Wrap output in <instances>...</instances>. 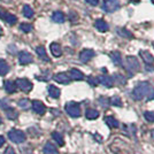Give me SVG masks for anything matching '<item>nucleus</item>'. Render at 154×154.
<instances>
[{"label": "nucleus", "mask_w": 154, "mask_h": 154, "mask_svg": "<svg viewBox=\"0 0 154 154\" xmlns=\"http://www.w3.org/2000/svg\"><path fill=\"white\" fill-rule=\"evenodd\" d=\"M132 97L135 100H151L154 98V89L148 82H141L132 91Z\"/></svg>", "instance_id": "nucleus-1"}, {"label": "nucleus", "mask_w": 154, "mask_h": 154, "mask_svg": "<svg viewBox=\"0 0 154 154\" xmlns=\"http://www.w3.org/2000/svg\"><path fill=\"white\" fill-rule=\"evenodd\" d=\"M125 67H127V70L129 71L130 75H135L136 72H138L139 69H140L139 62H138V60L135 57H127Z\"/></svg>", "instance_id": "nucleus-2"}, {"label": "nucleus", "mask_w": 154, "mask_h": 154, "mask_svg": "<svg viewBox=\"0 0 154 154\" xmlns=\"http://www.w3.org/2000/svg\"><path fill=\"white\" fill-rule=\"evenodd\" d=\"M8 138L13 143H16V144H20V143H23L26 140V135L23 131L21 130H17V129H13L8 132Z\"/></svg>", "instance_id": "nucleus-3"}, {"label": "nucleus", "mask_w": 154, "mask_h": 154, "mask_svg": "<svg viewBox=\"0 0 154 154\" xmlns=\"http://www.w3.org/2000/svg\"><path fill=\"white\" fill-rule=\"evenodd\" d=\"M121 6L119 0H103V9L106 13H114Z\"/></svg>", "instance_id": "nucleus-4"}, {"label": "nucleus", "mask_w": 154, "mask_h": 154, "mask_svg": "<svg viewBox=\"0 0 154 154\" xmlns=\"http://www.w3.org/2000/svg\"><path fill=\"white\" fill-rule=\"evenodd\" d=\"M66 112L68 113V115L71 117H79L81 116V108H79V105L77 103H68L66 105Z\"/></svg>", "instance_id": "nucleus-5"}, {"label": "nucleus", "mask_w": 154, "mask_h": 154, "mask_svg": "<svg viewBox=\"0 0 154 154\" xmlns=\"http://www.w3.org/2000/svg\"><path fill=\"white\" fill-rule=\"evenodd\" d=\"M15 84H16V86L19 88L20 90L26 92V93H28V92H30L32 90V83L30 81L26 79V78H20L15 82Z\"/></svg>", "instance_id": "nucleus-6"}, {"label": "nucleus", "mask_w": 154, "mask_h": 154, "mask_svg": "<svg viewBox=\"0 0 154 154\" xmlns=\"http://www.w3.org/2000/svg\"><path fill=\"white\" fill-rule=\"evenodd\" d=\"M31 107L37 114H39V115H44V114H45L46 107L42 101H39V100H33L31 103Z\"/></svg>", "instance_id": "nucleus-7"}, {"label": "nucleus", "mask_w": 154, "mask_h": 154, "mask_svg": "<svg viewBox=\"0 0 154 154\" xmlns=\"http://www.w3.org/2000/svg\"><path fill=\"white\" fill-rule=\"evenodd\" d=\"M94 51H92L90 48H86V50H83V51L81 52V54H79V59H81V61L83 62V63H86V62H89L91 59L94 57Z\"/></svg>", "instance_id": "nucleus-8"}, {"label": "nucleus", "mask_w": 154, "mask_h": 154, "mask_svg": "<svg viewBox=\"0 0 154 154\" xmlns=\"http://www.w3.org/2000/svg\"><path fill=\"white\" fill-rule=\"evenodd\" d=\"M33 61V58L30 53L28 52H20L19 54V62L21 64H29Z\"/></svg>", "instance_id": "nucleus-9"}, {"label": "nucleus", "mask_w": 154, "mask_h": 154, "mask_svg": "<svg viewBox=\"0 0 154 154\" xmlns=\"http://www.w3.org/2000/svg\"><path fill=\"white\" fill-rule=\"evenodd\" d=\"M139 55L141 57L143 61L146 63V66H149V64L154 63V57L149 53L148 51H140L139 52Z\"/></svg>", "instance_id": "nucleus-10"}, {"label": "nucleus", "mask_w": 154, "mask_h": 154, "mask_svg": "<svg viewBox=\"0 0 154 154\" xmlns=\"http://www.w3.org/2000/svg\"><path fill=\"white\" fill-rule=\"evenodd\" d=\"M98 81H99V83L103 84V86H106V88H112L113 84H114V79L110 76H108V75L99 76L98 77Z\"/></svg>", "instance_id": "nucleus-11"}, {"label": "nucleus", "mask_w": 154, "mask_h": 154, "mask_svg": "<svg viewBox=\"0 0 154 154\" xmlns=\"http://www.w3.org/2000/svg\"><path fill=\"white\" fill-rule=\"evenodd\" d=\"M94 26H96V29L98 31L100 32H107L109 29L108 24H107V22L103 19H99L96 21V23H94Z\"/></svg>", "instance_id": "nucleus-12"}, {"label": "nucleus", "mask_w": 154, "mask_h": 154, "mask_svg": "<svg viewBox=\"0 0 154 154\" xmlns=\"http://www.w3.org/2000/svg\"><path fill=\"white\" fill-rule=\"evenodd\" d=\"M53 79L60 84H68L70 82V78L68 77L67 74H64V72H59L57 75H54Z\"/></svg>", "instance_id": "nucleus-13"}, {"label": "nucleus", "mask_w": 154, "mask_h": 154, "mask_svg": "<svg viewBox=\"0 0 154 154\" xmlns=\"http://www.w3.org/2000/svg\"><path fill=\"white\" fill-rule=\"evenodd\" d=\"M69 78L74 79V81H83L84 79V74L78 69H70L69 71Z\"/></svg>", "instance_id": "nucleus-14"}, {"label": "nucleus", "mask_w": 154, "mask_h": 154, "mask_svg": "<svg viewBox=\"0 0 154 154\" xmlns=\"http://www.w3.org/2000/svg\"><path fill=\"white\" fill-rule=\"evenodd\" d=\"M50 50H51V53L55 57V58H59L62 55V50H61V46L58 43H52L51 46H50Z\"/></svg>", "instance_id": "nucleus-15"}, {"label": "nucleus", "mask_w": 154, "mask_h": 154, "mask_svg": "<svg viewBox=\"0 0 154 154\" xmlns=\"http://www.w3.org/2000/svg\"><path fill=\"white\" fill-rule=\"evenodd\" d=\"M36 53H37V55H38L43 61H46V62L50 61V59L47 57V53H46V50L44 46H38V47H36Z\"/></svg>", "instance_id": "nucleus-16"}, {"label": "nucleus", "mask_w": 154, "mask_h": 154, "mask_svg": "<svg viewBox=\"0 0 154 154\" xmlns=\"http://www.w3.org/2000/svg\"><path fill=\"white\" fill-rule=\"evenodd\" d=\"M109 55H110V59H112L114 64H116V66H121L122 64V57H121L120 52H112Z\"/></svg>", "instance_id": "nucleus-17"}, {"label": "nucleus", "mask_w": 154, "mask_h": 154, "mask_svg": "<svg viewBox=\"0 0 154 154\" xmlns=\"http://www.w3.org/2000/svg\"><path fill=\"white\" fill-rule=\"evenodd\" d=\"M4 86H5V90H6L7 93H14L16 91V89H17L16 84L12 82V81H5Z\"/></svg>", "instance_id": "nucleus-18"}, {"label": "nucleus", "mask_w": 154, "mask_h": 154, "mask_svg": "<svg viewBox=\"0 0 154 154\" xmlns=\"http://www.w3.org/2000/svg\"><path fill=\"white\" fill-rule=\"evenodd\" d=\"M43 152H44V154H59L57 147L53 144H51V143H46Z\"/></svg>", "instance_id": "nucleus-19"}, {"label": "nucleus", "mask_w": 154, "mask_h": 154, "mask_svg": "<svg viewBox=\"0 0 154 154\" xmlns=\"http://www.w3.org/2000/svg\"><path fill=\"white\" fill-rule=\"evenodd\" d=\"M105 122L109 128H119V121L114 119V116H106Z\"/></svg>", "instance_id": "nucleus-20"}, {"label": "nucleus", "mask_w": 154, "mask_h": 154, "mask_svg": "<svg viewBox=\"0 0 154 154\" xmlns=\"http://www.w3.org/2000/svg\"><path fill=\"white\" fill-rule=\"evenodd\" d=\"M117 33L121 37H123V38H128V39L134 38V35L129 31L128 29H125V28H117Z\"/></svg>", "instance_id": "nucleus-21"}, {"label": "nucleus", "mask_w": 154, "mask_h": 154, "mask_svg": "<svg viewBox=\"0 0 154 154\" xmlns=\"http://www.w3.org/2000/svg\"><path fill=\"white\" fill-rule=\"evenodd\" d=\"M60 89H58L57 86H54V85H50L48 86V94L52 97V98H54V99H58L59 97H60Z\"/></svg>", "instance_id": "nucleus-22"}, {"label": "nucleus", "mask_w": 154, "mask_h": 154, "mask_svg": "<svg viewBox=\"0 0 154 154\" xmlns=\"http://www.w3.org/2000/svg\"><path fill=\"white\" fill-rule=\"evenodd\" d=\"M85 116H86V119H89V120H96V119H98V116H99V112L92 108L86 109Z\"/></svg>", "instance_id": "nucleus-23"}, {"label": "nucleus", "mask_w": 154, "mask_h": 154, "mask_svg": "<svg viewBox=\"0 0 154 154\" xmlns=\"http://www.w3.org/2000/svg\"><path fill=\"white\" fill-rule=\"evenodd\" d=\"M52 20L55 23H63L64 22V15L62 12H54L52 15Z\"/></svg>", "instance_id": "nucleus-24"}, {"label": "nucleus", "mask_w": 154, "mask_h": 154, "mask_svg": "<svg viewBox=\"0 0 154 154\" xmlns=\"http://www.w3.org/2000/svg\"><path fill=\"white\" fill-rule=\"evenodd\" d=\"M8 71H9V66L5 60L0 59V76H5Z\"/></svg>", "instance_id": "nucleus-25"}, {"label": "nucleus", "mask_w": 154, "mask_h": 154, "mask_svg": "<svg viewBox=\"0 0 154 154\" xmlns=\"http://www.w3.org/2000/svg\"><path fill=\"white\" fill-rule=\"evenodd\" d=\"M4 21H5L6 23H8L9 26H14V24L17 22V17H16L15 15H13V14L7 13L6 15H5V17H4Z\"/></svg>", "instance_id": "nucleus-26"}, {"label": "nucleus", "mask_w": 154, "mask_h": 154, "mask_svg": "<svg viewBox=\"0 0 154 154\" xmlns=\"http://www.w3.org/2000/svg\"><path fill=\"white\" fill-rule=\"evenodd\" d=\"M52 138L54 139V140L57 141V144H58L59 146H63L64 145V140H63V137L61 134H59V132H52Z\"/></svg>", "instance_id": "nucleus-27"}, {"label": "nucleus", "mask_w": 154, "mask_h": 154, "mask_svg": "<svg viewBox=\"0 0 154 154\" xmlns=\"http://www.w3.org/2000/svg\"><path fill=\"white\" fill-rule=\"evenodd\" d=\"M23 15L26 19H31L32 16H33V9L29 5H26V6L23 7Z\"/></svg>", "instance_id": "nucleus-28"}, {"label": "nucleus", "mask_w": 154, "mask_h": 154, "mask_svg": "<svg viewBox=\"0 0 154 154\" xmlns=\"http://www.w3.org/2000/svg\"><path fill=\"white\" fill-rule=\"evenodd\" d=\"M5 112H6V115L9 120H15V119L17 117V112H16V110H14L13 108H11V107L5 109Z\"/></svg>", "instance_id": "nucleus-29"}, {"label": "nucleus", "mask_w": 154, "mask_h": 154, "mask_svg": "<svg viewBox=\"0 0 154 154\" xmlns=\"http://www.w3.org/2000/svg\"><path fill=\"white\" fill-rule=\"evenodd\" d=\"M19 106L23 109H28L31 106V103H30V100H28V99H21L19 101Z\"/></svg>", "instance_id": "nucleus-30"}, {"label": "nucleus", "mask_w": 154, "mask_h": 154, "mask_svg": "<svg viewBox=\"0 0 154 154\" xmlns=\"http://www.w3.org/2000/svg\"><path fill=\"white\" fill-rule=\"evenodd\" d=\"M20 29L23 32L28 33V32H30L32 30V26L30 23H21V24H20Z\"/></svg>", "instance_id": "nucleus-31"}, {"label": "nucleus", "mask_w": 154, "mask_h": 154, "mask_svg": "<svg viewBox=\"0 0 154 154\" xmlns=\"http://www.w3.org/2000/svg\"><path fill=\"white\" fill-rule=\"evenodd\" d=\"M109 103H110V105H114V106H117V107L122 106L121 99H120L119 97H113V98H110V100H109Z\"/></svg>", "instance_id": "nucleus-32"}, {"label": "nucleus", "mask_w": 154, "mask_h": 154, "mask_svg": "<svg viewBox=\"0 0 154 154\" xmlns=\"http://www.w3.org/2000/svg\"><path fill=\"white\" fill-rule=\"evenodd\" d=\"M144 116H145L146 121H148V122H154V113L153 112H145V113H144Z\"/></svg>", "instance_id": "nucleus-33"}, {"label": "nucleus", "mask_w": 154, "mask_h": 154, "mask_svg": "<svg viewBox=\"0 0 154 154\" xmlns=\"http://www.w3.org/2000/svg\"><path fill=\"white\" fill-rule=\"evenodd\" d=\"M88 82H89V84H90V85H92V86H97V85L99 84L98 78H96V77H92V76H90L89 78H88Z\"/></svg>", "instance_id": "nucleus-34"}, {"label": "nucleus", "mask_w": 154, "mask_h": 154, "mask_svg": "<svg viewBox=\"0 0 154 154\" xmlns=\"http://www.w3.org/2000/svg\"><path fill=\"white\" fill-rule=\"evenodd\" d=\"M99 103H101V106H103V108H106V107H108L109 100L107 99V98H103V97H101V98L99 99Z\"/></svg>", "instance_id": "nucleus-35"}, {"label": "nucleus", "mask_w": 154, "mask_h": 154, "mask_svg": "<svg viewBox=\"0 0 154 154\" xmlns=\"http://www.w3.org/2000/svg\"><path fill=\"white\" fill-rule=\"evenodd\" d=\"M0 107L4 109H7L9 108V101L7 100V99H2V100H0Z\"/></svg>", "instance_id": "nucleus-36"}, {"label": "nucleus", "mask_w": 154, "mask_h": 154, "mask_svg": "<svg viewBox=\"0 0 154 154\" xmlns=\"http://www.w3.org/2000/svg\"><path fill=\"white\" fill-rule=\"evenodd\" d=\"M114 79H116L120 84H125V79H124L123 76H121L120 74H116L115 77H114Z\"/></svg>", "instance_id": "nucleus-37"}, {"label": "nucleus", "mask_w": 154, "mask_h": 154, "mask_svg": "<svg viewBox=\"0 0 154 154\" xmlns=\"http://www.w3.org/2000/svg\"><path fill=\"white\" fill-rule=\"evenodd\" d=\"M69 19H70V21L72 22V23H75V22H77V20H78V16H77V14L75 13V12H70V14H69Z\"/></svg>", "instance_id": "nucleus-38"}, {"label": "nucleus", "mask_w": 154, "mask_h": 154, "mask_svg": "<svg viewBox=\"0 0 154 154\" xmlns=\"http://www.w3.org/2000/svg\"><path fill=\"white\" fill-rule=\"evenodd\" d=\"M4 154H16V153H15V151L13 149V147L9 146V147L6 148V151L4 152Z\"/></svg>", "instance_id": "nucleus-39"}, {"label": "nucleus", "mask_w": 154, "mask_h": 154, "mask_svg": "<svg viewBox=\"0 0 154 154\" xmlns=\"http://www.w3.org/2000/svg\"><path fill=\"white\" fill-rule=\"evenodd\" d=\"M88 4H90L91 6H97L98 5V2H99V0H85Z\"/></svg>", "instance_id": "nucleus-40"}, {"label": "nucleus", "mask_w": 154, "mask_h": 154, "mask_svg": "<svg viewBox=\"0 0 154 154\" xmlns=\"http://www.w3.org/2000/svg\"><path fill=\"white\" fill-rule=\"evenodd\" d=\"M6 14H7L6 11H5L4 8H1V7H0V19L4 20V17H5V15H6Z\"/></svg>", "instance_id": "nucleus-41"}, {"label": "nucleus", "mask_w": 154, "mask_h": 154, "mask_svg": "<svg viewBox=\"0 0 154 154\" xmlns=\"http://www.w3.org/2000/svg\"><path fill=\"white\" fill-rule=\"evenodd\" d=\"M4 144H5V138H4L2 136H0V147H1Z\"/></svg>", "instance_id": "nucleus-42"}, {"label": "nucleus", "mask_w": 154, "mask_h": 154, "mask_svg": "<svg viewBox=\"0 0 154 154\" xmlns=\"http://www.w3.org/2000/svg\"><path fill=\"white\" fill-rule=\"evenodd\" d=\"M151 135H152V138L154 139V130H152V131H151Z\"/></svg>", "instance_id": "nucleus-43"}, {"label": "nucleus", "mask_w": 154, "mask_h": 154, "mask_svg": "<svg viewBox=\"0 0 154 154\" xmlns=\"http://www.w3.org/2000/svg\"><path fill=\"white\" fill-rule=\"evenodd\" d=\"M1 36H2V28L0 26V37H1Z\"/></svg>", "instance_id": "nucleus-44"}, {"label": "nucleus", "mask_w": 154, "mask_h": 154, "mask_svg": "<svg viewBox=\"0 0 154 154\" xmlns=\"http://www.w3.org/2000/svg\"><path fill=\"white\" fill-rule=\"evenodd\" d=\"M2 1H5V2H8V1H11V0H2Z\"/></svg>", "instance_id": "nucleus-45"}, {"label": "nucleus", "mask_w": 154, "mask_h": 154, "mask_svg": "<svg viewBox=\"0 0 154 154\" xmlns=\"http://www.w3.org/2000/svg\"><path fill=\"white\" fill-rule=\"evenodd\" d=\"M1 123H2V120H1V117H0V124H1Z\"/></svg>", "instance_id": "nucleus-46"}, {"label": "nucleus", "mask_w": 154, "mask_h": 154, "mask_svg": "<svg viewBox=\"0 0 154 154\" xmlns=\"http://www.w3.org/2000/svg\"><path fill=\"white\" fill-rule=\"evenodd\" d=\"M131 1H138V0H131Z\"/></svg>", "instance_id": "nucleus-47"}, {"label": "nucleus", "mask_w": 154, "mask_h": 154, "mask_svg": "<svg viewBox=\"0 0 154 154\" xmlns=\"http://www.w3.org/2000/svg\"><path fill=\"white\" fill-rule=\"evenodd\" d=\"M151 1H152V2H153V4H154V0H151Z\"/></svg>", "instance_id": "nucleus-48"}, {"label": "nucleus", "mask_w": 154, "mask_h": 154, "mask_svg": "<svg viewBox=\"0 0 154 154\" xmlns=\"http://www.w3.org/2000/svg\"><path fill=\"white\" fill-rule=\"evenodd\" d=\"M153 46H154V44H153Z\"/></svg>", "instance_id": "nucleus-49"}]
</instances>
